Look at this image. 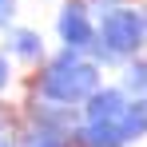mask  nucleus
<instances>
[{"mask_svg": "<svg viewBox=\"0 0 147 147\" xmlns=\"http://www.w3.org/2000/svg\"><path fill=\"white\" fill-rule=\"evenodd\" d=\"M96 88H99V68L92 60H80V52L72 48H64L40 76V96L52 103H68V107L88 103Z\"/></svg>", "mask_w": 147, "mask_h": 147, "instance_id": "1", "label": "nucleus"}, {"mask_svg": "<svg viewBox=\"0 0 147 147\" xmlns=\"http://www.w3.org/2000/svg\"><path fill=\"white\" fill-rule=\"evenodd\" d=\"M147 40V12H135V8H103V20L96 28V60L103 64H119L127 56H135V52L143 48Z\"/></svg>", "mask_w": 147, "mask_h": 147, "instance_id": "2", "label": "nucleus"}, {"mask_svg": "<svg viewBox=\"0 0 147 147\" xmlns=\"http://www.w3.org/2000/svg\"><path fill=\"white\" fill-rule=\"evenodd\" d=\"M60 40H64V48L72 52H88L96 48V28L88 20V8L76 0V4H64V12H60Z\"/></svg>", "mask_w": 147, "mask_h": 147, "instance_id": "3", "label": "nucleus"}, {"mask_svg": "<svg viewBox=\"0 0 147 147\" xmlns=\"http://www.w3.org/2000/svg\"><path fill=\"white\" fill-rule=\"evenodd\" d=\"M127 92L123 88H96L88 103H84V119L88 123H119L123 111H127Z\"/></svg>", "mask_w": 147, "mask_h": 147, "instance_id": "4", "label": "nucleus"}, {"mask_svg": "<svg viewBox=\"0 0 147 147\" xmlns=\"http://www.w3.org/2000/svg\"><path fill=\"white\" fill-rule=\"evenodd\" d=\"M32 127H48V131H64V135H76V127H80V111L68 107V103H32Z\"/></svg>", "mask_w": 147, "mask_h": 147, "instance_id": "5", "label": "nucleus"}, {"mask_svg": "<svg viewBox=\"0 0 147 147\" xmlns=\"http://www.w3.org/2000/svg\"><path fill=\"white\" fill-rule=\"evenodd\" d=\"M76 147H127V135H123L119 123H80L72 135Z\"/></svg>", "mask_w": 147, "mask_h": 147, "instance_id": "6", "label": "nucleus"}, {"mask_svg": "<svg viewBox=\"0 0 147 147\" xmlns=\"http://www.w3.org/2000/svg\"><path fill=\"white\" fill-rule=\"evenodd\" d=\"M8 52L32 64V60L44 56V40H40L36 32H28V28H12V32H8Z\"/></svg>", "mask_w": 147, "mask_h": 147, "instance_id": "7", "label": "nucleus"}, {"mask_svg": "<svg viewBox=\"0 0 147 147\" xmlns=\"http://www.w3.org/2000/svg\"><path fill=\"white\" fill-rule=\"evenodd\" d=\"M119 127H123V135H127V143H131V139H143L147 135V99H131V103H127Z\"/></svg>", "mask_w": 147, "mask_h": 147, "instance_id": "8", "label": "nucleus"}, {"mask_svg": "<svg viewBox=\"0 0 147 147\" xmlns=\"http://www.w3.org/2000/svg\"><path fill=\"white\" fill-rule=\"evenodd\" d=\"M123 92L135 99H147V60H131L123 68Z\"/></svg>", "mask_w": 147, "mask_h": 147, "instance_id": "9", "label": "nucleus"}, {"mask_svg": "<svg viewBox=\"0 0 147 147\" xmlns=\"http://www.w3.org/2000/svg\"><path fill=\"white\" fill-rule=\"evenodd\" d=\"M20 147H72V135H64V131H48V127H32Z\"/></svg>", "mask_w": 147, "mask_h": 147, "instance_id": "10", "label": "nucleus"}, {"mask_svg": "<svg viewBox=\"0 0 147 147\" xmlns=\"http://www.w3.org/2000/svg\"><path fill=\"white\" fill-rule=\"evenodd\" d=\"M12 16H16V0H0V28L12 24Z\"/></svg>", "mask_w": 147, "mask_h": 147, "instance_id": "11", "label": "nucleus"}, {"mask_svg": "<svg viewBox=\"0 0 147 147\" xmlns=\"http://www.w3.org/2000/svg\"><path fill=\"white\" fill-rule=\"evenodd\" d=\"M8 131H12V111L0 103V135H8Z\"/></svg>", "mask_w": 147, "mask_h": 147, "instance_id": "12", "label": "nucleus"}, {"mask_svg": "<svg viewBox=\"0 0 147 147\" xmlns=\"http://www.w3.org/2000/svg\"><path fill=\"white\" fill-rule=\"evenodd\" d=\"M4 88H8V60L0 56V92H4Z\"/></svg>", "mask_w": 147, "mask_h": 147, "instance_id": "13", "label": "nucleus"}, {"mask_svg": "<svg viewBox=\"0 0 147 147\" xmlns=\"http://www.w3.org/2000/svg\"><path fill=\"white\" fill-rule=\"evenodd\" d=\"M0 147H20V139H12V131H8V135H0Z\"/></svg>", "mask_w": 147, "mask_h": 147, "instance_id": "14", "label": "nucleus"}, {"mask_svg": "<svg viewBox=\"0 0 147 147\" xmlns=\"http://www.w3.org/2000/svg\"><path fill=\"white\" fill-rule=\"evenodd\" d=\"M99 8H115V4H119V0H96Z\"/></svg>", "mask_w": 147, "mask_h": 147, "instance_id": "15", "label": "nucleus"}]
</instances>
